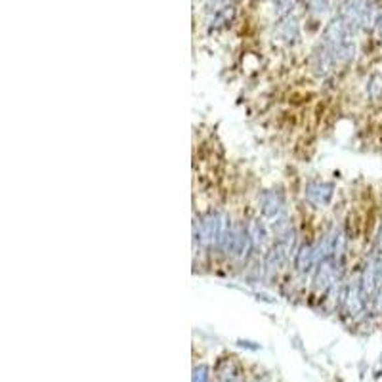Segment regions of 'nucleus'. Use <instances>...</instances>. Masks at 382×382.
Masks as SVG:
<instances>
[{
    "instance_id": "2",
    "label": "nucleus",
    "mask_w": 382,
    "mask_h": 382,
    "mask_svg": "<svg viewBox=\"0 0 382 382\" xmlns=\"http://www.w3.org/2000/svg\"><path fill=\"white\" fill-rule=\"evenodd\" d=\"M334 193L333 184H325V182H310L306 185V199L308 203L316 206H325Z\"/></svg>"
},
{
    "instance_id": "6",
    "label": "nucleus",
    "mask_w": 382,
    "mask_h": 382,
    "mask_svg": "<svg viewBox=\"0 0 382 382\" xmlns=\"http://www.w3.org/2000/svg\"><path fill=\"white\" fill-rule=\"evenodd\" d=\"M276 2V14L277 15H283L289 12L292 4H295V0H274Z\"/></svg>"
},
{
    "instance_id": "1",
    "label": "nucleus",
    "mask_w": 382,
    "mask_h": 382,
    "mask_svg": "<svg viewBox=\"0 0 382 382\" xmlns=\"http://www.w3.org/2000/svg\"><path fill=\"white\" fill-rule=\"evenodd\" d=\"M285 211V203L277 191H264L260 195V213L264 218L277 220Z\"/></svg>"
},
{
    "instance_id": "4",
    "label": "nucleus",
    "mask_w": 382,
    "mask_h": 382,
    "mask_svg": "<svg viewBox=\"0 0 382 382\" xmlns=\"http://www.w3.org/2000/svg\"><path fill=\"white\" fill-rule=\"evenodd\" d=\"M367 96L373 104H382V75H379V73L369 77Z\"/></svg>"
},
{
    "instance_id": "5",
    "label": "nucleus",
    "mask_w": 382,
    "mask_h": 382,
    "mask_svg": "<svg viewBox=\"0 0 382 382\" xmlns=\"http://www.w3.org/2000/svg\"><path fill=\"white\" fill-rule=\"evenodd\" d=\"M306 6L313 15H323L331 6V0H306Z\"/></svg>"
},
{
    "instance_id": "8",
    "label": "nucleus",
    "mask_w": 382,
    "mask_h": 382,
    "mask_svg": "<svg viewBox=\"0 0 382 382\" xmlns=\"http://www.w3.org/2000/svg\"><path fill=\"white\" fill-rule=\"evenodd\" d=\"M375 29H376V35H379V41L382 43V14L375 20Z\"/></svg>"
},
{
    "instance_id": "3",
    "label": "nucleus",
    "mask_w": 382,
    "mask_h": 382,
    "mask_svg": "<svg viewBox=\"0 0 382 382\" xmlns=\"http://www.w3.org/2000/svg\"><path fill=\"white\" fill-rule=\"evenodd\" d=\"M276 38L279 43L287 44V46L298 43V38H300V25H298L297 17L285 15L283 20L277 23Z\"/></svg>"
},
{
    "instance_id": "7",
    "label": "nucleus",
    "mask_w": 382,
    "mask_h": 382,
    "mask_svg": "<svg viewBox=\"0 0 382 382\" xmlns=\"http://www.w3.org/2000/svg\"><path fill=\"white\" fill-rule=\"evenodd\" d=\"M193 382H206V369L201 367L195 371V379H193Z\"/></svg>"
}]
</instances>
